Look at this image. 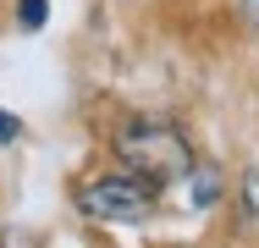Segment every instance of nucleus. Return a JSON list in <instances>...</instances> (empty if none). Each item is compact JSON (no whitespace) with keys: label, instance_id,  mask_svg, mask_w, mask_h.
<instances>
[{"label":"nucleus","instance_id":"nucleus-1","mask_svg":"<svg viewBox=\"0 0 259 248\" xmlns=\"http://www.w3.org/2000/svg\"><path fill=\"white\" fill-rule=\"evenodd\" d=\"M116 154H121V166H127L133 177H144L149 188H155V182H182V177L193 171V149H188V138H182L171 121H133V127L121 133Z\"/></svg>","mask_w":259,"mask_h":248},{"label":"nucleus","instance_id":"nucleus-2","mask_svg":"<svg viewBox=\"0 0 259 248\" xmlns=\"http://www.w3.org/2000/svg\"><path fill=\"white\" fill-rule=\"evenodd\" d=\"M77 210L94 215V221H149L155 210V188L144 177H100L89 188H77Z\"/></svg>","mask_w":259,"mask_h":248},{"label":"nucleus","instance_id":"nucleus-3","mask_svg":"<svg viewBox=\"0 0 259 248\" xmlns=\"http://www.w3.org/2000/svg\"><path fill=\"white\" fill-rule=\"evenodd\" d=\"M188 177H193V210H209L215 198L226 193V188H221V171H215V166H193Z\"/></svg>","mask_w":259,"mask_h":248},{"label":"nucleus","instance_id":"nucleus-4","mask_svg":"<svg viewBox=\"0 0 259 248\" xmlns=\"http://www.w3.org/2000/svg\"><path fill=\"white\" fill-rule=\"evenodd\" d=\"M45 17H50V0H22L17 6V22L22 28H45Z\"/></svg>","mask_w":259,"mask_h":248},{"label":"nucleus","instance_id":"nucleus-5","mask_svg":"<svg viewBox=\"0 0 259 248\" xmlns=\"http://www.w3.org/2000/svg\"><path fill=\"white\" fill-rule=\"evenodd\" d=\"M243 210H248V221H259V166L243 177Z\"/></svg>","mask_w":259,"mask_h":248},{"label":"nucleus","instance_id":"nucleus-6","mask_svg":"<svg viewBox=\"0 0 259 248\" xmlns=\"http://www.w3.org/2000/svg\"><path fill=\"white\" fill-rule=\"evenodd\" d=\"M17 133H22V121L11 110H0V144H17Z\"/></svg>","mask_w":259,"mask_h":248},{"label":"nucleus","instance_id":"nucleus-7","mask_svg":"<svg viewBox=\"0 0 259 248\" xmlns=\"http://www.w3.org/2000/svg\"><path fill=\"white\" fill-rule=\"evenodd\" d=\"M0 248H39L28 232H0Z\"/></svg>","mask_w":259,"mask_h":248},{"label":"nucleus","instance_id":"nucleus-8","mask_svg":"<svg viewBox=\"0 0 259 248\" xmlns=\"http://www.w3.org/2000/svg\"><path fill=\"white\" fill-rule=\"evenodd\" d=\"M243 17H248V22L259 28V0H243Z\"/></svg>","mask_w":259,"mask_h":248}]
</instances>
